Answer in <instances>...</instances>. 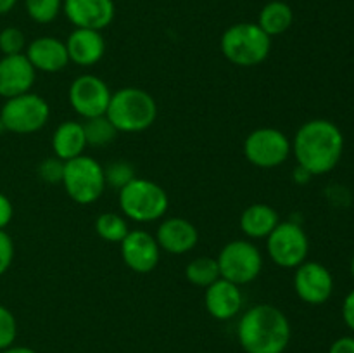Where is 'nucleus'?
<instances>
[{"label":"nucleus","mask_w":354,"mask_h":353,"mask_svg":"<svg viewBox=\"0 0 354 353\" xmlns=\"http://www.w3.org/2000/svg\"><path fill=\"white\" fill-rule=\"evenodd\" d=\"M50 116V107L47 100L38 93H21L10 97L0 109V123L6 132L12 134H33L45 127Z\"/></svg>","instance_id":"obj_7"},{"label":"nucleus","mask_w":354,"mask_h":353,"mask_svg":"<svg viewBox=\"0 0 354 353\" xmlns=\"http://www.w3.org/2000/svg\"><path fill=\"white\" fill-rule=\"evenodd\" d=\"M266 249L273 262L283 269H297L306 262L310 241L306 232L296 221H282L268 235Z\"/></svg>","instance_id":"obj_9"},{"label":"nucleus","mask_w":354,"mask_h":353,"mask_svg":"<svg viewBox=\"0 0 354 353\" xmlns=\"http://www.w3.org/2000/svg\"><path fill=\"white\" fill-rule=\"evenodd\" d=\"M104 175H106V185L109 183L114 189L121 190L135 179V170L130 163L114 161L107 168H104Z\"/></svg>","instance_id":"obj_27"},{"label":"nucleus","mask_w":354,"mask_h":353,"mask_svg":"<svg viewBox=\"0 0 354 353\" xmlns=\"http://www.w3.org/2000/svg\"><path fill=\"white\" fill-rule=\"evenodd\" d=\"M106 116L118 132H144L156 121L158 106L149 92L127 87L111 96Z\"/></svg>","instance_id":"obj_3"},{"label":"nucleus","mask_w":354,"mask_h":353,"mask_svg":"<svg viewBox=\"0 0 354 353\" xmlns=\"http://www.w3.org/2000/svg\"><path fill=\"white\" fill-rule=\"evenodd\" d=\"M62 183L75 203L90 204L102 196L106 189V175L104 166L90 156H78L64 161Z\"/></svg>","instance_id":"obj_6"},{"label":"nucleus","mask_w":354,"mask_h":353,"mask_svg":"<svg viewBox=\"0 0 354 353\" xmlns=\"http://www.w3.org/2000/svg\"><path fill=\"white\" fill-rule=\"evenodd\" d=\"M35 76L37 69L28 61L26 54L3 55L0 59V96L10 99L30 92Z\"/></svg>","instance_id":"obj_15"},{"label":"nucleus","mask_w":354,"mask_h":353,"mask_svg":"<svg viewBox=\"0 0 354 353\" xmlns=\"http://www.w3.org/2000/svg\"><path fill=\"white\" fill-rule=\"evenodd\" d=\"M279 224V213L268 204H251L241 217L242 232L254 239L268 237Z\"/></svg>","instance_id":"obj_21"},{"label":"nucleus","mask_w":354,"mask_h":353,"mask_svg":"<svg viewBox=\"0 0 354 353\" xmlns=\"http://www.w3.org/2000/svg\"><path fill=\"white\" fill-rule=\"evenodd\" d=\"M187 279L192 284L201 287H207L220 279V266L218 262L211 256H199V258L192 260L185 269Z\"/></svg>","instance_id":"obj_23"},{"label":"nucleus","mask_w":354,"mask_h":353,"mask_svg":"<svg viewBox=\"0 0 354 353\" xmlns=\"http://www.w3.org/2000/svg\"><path fill=\"white\" fill-rule=\"evenodd\" d=\"M62 173H64V161L59 158H47L38 166V175L48 183L62 182Z\"/></svg>","instance_id":"obj_30"},{"label":"nucleus","mask_w":354,"mask_h":353,"mask_svg":"<svg viewBox=\"0 0 354 353\" xmlns=\"http://www.w3.org/2000/svg\"><path fill=\"white\" fill-rule=\"evenodd\" d=\"M16 3H17V0H0V16H2V14L10 12Z\"/></svg>","instance_id":"obj_35"},{"label":"nucleus","mask_w":354,"mask_h":353,"mask_svg":"<svg viewBox=\"0 0 354 353\" xmlns=\"http://www.w3.org/2000/svg\"><path fill=\"white\" fill-rule=\"evenodd\" d=\"M14 258V242L6 230H0V275L7 272Z\"/></svg>","instance_id":"obj_31"},{"label":"nucleus","mask_w":354,"mask_h":353,"mask_svg":"<svg viewBox=\"0 0 354 353\" xmlns=\"http://www.w3.org/2000/svg\"><path fill=\"white\" fill-rule=\"evenodd\" d=\"M206 308L218 320H228L241 311L242 293L237 284L220 277L206 287Z\"/></svg>","instance_id":"obj_17"},{"label":"nucleus","mask_w":354,"mask_h":353,"mask_svg":"<svg viewBox=\"0 0 354 353\" xmlns=\"http://www.w3.org/2000/svg\"><path fill=\"white\" fill-rule=\"evenodd\" d=\"M86 145L88 144H86L85 130L78 121H64L55 128L52 135V149L55 152V158L62 161L82 156Z\"/></svg>","instance_id":"obj_20"},{"label":"nucleus","mask_w":354,"mask_h":353,"mask_svg":"<svg viewBox=\"0 0 354 353\" xmlns=\"http://www.w3.org/2000/svg\"><path fill=\"white\" fill-rule=\"evenodd\" d=\"M12 215H14L12 203H10L9 197L3 196V194L0 192V230H3V228L10 224Z\"/></svg>","instance_id":"obj_32"},{"label":"nucleus","mask_w":354,"mask_h":353,"mask_svg":"<svg viewBox=\"0 0 354 353\" xmlns=\"http://www.w3.org/2000/svg\"><path fill=\"white\" fill-rule=\"evenodd\" d=\"M294 289L308 305H324L334 291V277L330 270L318 262H304L294 275Z\"/></svg>","instance_id":"obj_12"},{"label":"nucleus","mask_w":354,"mask_h":353,"mask_svg":"<svg viewBox=\"0 0 354 353\" xmlns=\"http://www.w3.org/2000/svg\"><path fill=\"white\" fill-rule=\"evenodd\" d=\"M328 353H354V338L351 336L339 338L337 341L332 343Z\"/></svg>","instance_id":"obj_34"},{"label":"nucleus","mask_w":354,"mask_h":353,"mask_svg":"<svg viewBox=\"0 0 354 353\" xmlns=\"http://www.w3.org/2000/svg\"><path fill=\"white\" fill-rule=\"evenodd\" d=\"M111 90L102 78L95 75H82L69 87V102L73 109L85 120L104 116L111 100Z\"/></svg>","instance_id":"obj_11"},{"label":"nucleus","mask_w":354,"mask_h":353,"mask_svg":"<svg viewBox=\"0 0 354 353\" xmlns=\"http://www.w3.org/2000/svg\"><path fill=\"white\" fill-rule=\"evenodd\" d=\"M292 151L301 168L310 175H324L332 172L341 161L344 135L332 121L310 120L297 130Z\"/></svg>","instance_id":"obj_1"},{"label":"nucleus","mask_w":354,"mask_h":353,"mask_svg":"<svg viewBox=\"0 0 354 353\" xmlns=\"http://www.w3.org/2000/svg\"><path fill=\"white\" fill-rule=\"evenodd\" d=\"M289 339V320L272 305L249 308L239 322V341L248 353H282Z\"/></svg>","instance_id":"obj_2"},{"label":"nucleus","mask_w":354,"mask_h":353,"mask_svg":"<svg viewBox=\"0 0 354 353\" xmlns=\"http://www.w3.org/2000/svg\"><path fill=\"white\" fill-rule=\"evenodd\" d=\"M24 45H26V37L19 28L7 26L0 31V52L3 55L23 54Z\"/></svg>","instance_id":"obj_28"},{"label":"nucleus","mask_w":354,"mask_h":353,"mask_svg":"<svg viewBox=\"0 0 354 353\" xmlns=\"http://www.w3.org/2000/svg\"><path fill=\"white\" fill-rule=\"evenodd\" d=\"M66 17L76 28H88V30H104L114 19L113 0H64Z\"/></svg>","instance_id":"obj_14"},{"label":"nucleus","mask_w":354,"mask_h":353,"mask_svg":"<svg viewBox=\"0 0 354 353\" xmlns=\"http://www.w3.org/2000/svg\"><path fill=\"white\" fill-rule=\"evenodd\" d=\"M351 273H353V277H354V256H353V260H351Z\"/></svg>","instance_id":"obj_37"},{"label":"nucleus","mask_w":354,"mask_h":353,"mask_svg":"<svg viewBox=\"0 0 354 353\" xmlns=\"http://www.w3.org/2000/svg\"><path fill=\"white\" fill-rule=\"evenodd\" d=\"M158 241L159 248L165 251L173 253V255H183L196 248L199 241L197 228L185 218H168L162 221L158 228Z\"/></svg>","instance_id":"obj_18"},{"label":"nucleus","mask_w":354,"mask_h":353,"mask_svg":"<svg viewBox=\"0 0 354 353\" xmlns=\"http://www.w3.org/2000/svg\"><path fill=\"white\" fill-rule=\"evenodd\" d=\"M3 353H37L35 350L26 348V346H9L3 350Z\"/></svg>","instance_id":"obj_36"},{"label":"nucleus","mask_w":354,"mask_h":353,"mask_svg":"<svg viewBox=\"0 0 354 353\" xmlns=\"http://www.w3.org/2000/svg\"><path fill=\"white\" fill-rule=\"evenodd\" d=\"M69 61L78 66H93L102 59L106 42L100 31L88 28H76L66 42Z\"/></svg>","instance_id":"obj_19"},{"label":"nucleus","mask_w":354,"mask_h":353,"mask_svg":"<svg viewBox=\"0 0 354 353\" xmlns=\"http://www.w3.org/2000/svg\"><path fill=\"white\" fill-rule=\"evenodd\" d=\"M17 334V324L12 311L0 305V350L9 348Z\"/></svg>","instance_id":"obj_29"},{"label":"nucleus","mask_w":354,"mask_h":353,"mask_svg":"<svg viewBox=\"0 0 354 353\" xmlns=\"http://www.w3.org/2000/svg\"><path fill=\"white\" fill-rule=\"evenodd\" d=\"M24 6H26L28 16L35 23L45 24L57 17L62 7V0H24Z\"/></svg>","instance_id":"obj_26"},{"label":"nucleus","mask_w":354,"mask_h":353,"mask_svg":"<svg viewBox=\"0 0 354 353\" xmlns=\"http://www.w3.org/2000/svg\"><path fill=\"white\" fill-rule=\"evenodd\" d=\"M28 61L35 69L45 73H57L69 62L66 44L54 37H40L31 42L26 48Z\"/></svg>","instance_id":"obj_16"},{"label":"nucleus","mask_w":354,"mask_h":353,"mask_svg":"<svg viewBox=\"0 0 354 353\" xmlns=\"http://www.w3.org/2000/svg\"><path fill=\"white\" fill-rule=\"evenodd\" d=\"M292 145L283 132L277 128H258L244 142L245 158L259 168H275L286 163Z\"/></svg>","instance_id":"obj_10"},{"label":"nucleus","mask_w":354,"mask_h":353,"mask_svg":"<svg viewBox=\"0 0 354 353\" xmlns=\"http://www.w3.org/2000/svg\"><path fill=\"white\" fill-rule=\"evenodd\" d=\"M159 244L149 232L131 230L121 241V256L133 272L149 273L159 262Z\"/></svg>","instance_id":"obj_13"},{"label":"nucleus","mask_w":354,"mask_h":353,"mask_svg":"<svg viewBox=\"0 0 354 353\" xmlns=\"http://www.w3.org/2000/svg\"><path fill=\"white\" fill-rule=\"evenodd\" d=\"M216 262L220 275L237 286L252 282L263 269L261 253L249 241L228 242L220 251Z\"/></svg>","instance_id":"obj_8"},{"label":"nucleus","mask_w":354,"mask_h":353,"mask_svg":"<svg viewBox=\"0 0 354 353\" xmlns=\"http://www.w3.org/2000/svg\"><path fill=\"white\" fill-rule=\"evenodd\" d=\"M272 48V37L258 23H237L221 37L223 55L235 66L251 68L265 61Z\"/></svg>","instance_id":"obj_4"},{"label":"nucleus","mask_w":354,"mask_h":353,"mask_svg":"<svg viewBox=\"0 0 354 353\" xmlns=\"http://www.w3.org/2000/svg\"><path fill=\"white\" fill-rule=\"evenodd\" d=\"M294 21L292 9L286 2L273 0L268 2L259 12V28L265 31L268 37H277V35L286 33Z\"/></svg>","instance_id":"obj_22"},{"label":"nucleus","mask_w":354,"mask_h":353,"mask_svg":"<svg viewBox=\"0 0 354 353\" xmlns=\"http://www.w3.org/2000/svg\"><path fill=\"white\" fill-rule=\"evenodd\" d=\"M95 230L104 241H109V242H121L127 234L128 230V225L123 218L120 217L118 213H102L99 215L95 221Z\"/></svg>","instance_id":"obj_25"},{"label":"nucleus","mask_w":354,"mask_h":353,"mask_svg":"<svg viewBox=\"0 0 354 353\" xmlns=\"http://www.w3.org/2000/svg\"><path fill=\"white\" fill-rule=\"evenodd\" d=\"M342 318H344L346 325L351 331H354V289L344 298V303H342Z\"/></svg>","instance_id":"obj_33"},{"label":"nucleus","mask_w":354,"mask_h":353,"mask_svg":"<svg viewBox=\"0 0 354 353\" xmlns=\"http://www.w3.org/2000/svg\"><path fill=\"white\" fill-rule=\"evenodd\" d=\"M121 211L135 221H154L168 211V194L161 185L135 176L120 190Z\"/></svg>","instance_id":"obj_5"},{"label":"nucleus","mask_w":354,"mask_h":353,"mask_svg":"<svg viewBox=\"0 0 354 353\" xmlns=\"http://www.w3.org/2000/svg\"><path fill=\"white\" fill-rule=\"evenodd\" d=\"M83 130H85L86 144L93 145V147H102V145L109 144V142L114 141L118 134V130L107 120L106 114L86 120V123H83Z\"/></svg>","instance_id":"obj_24"}]
</instances>
